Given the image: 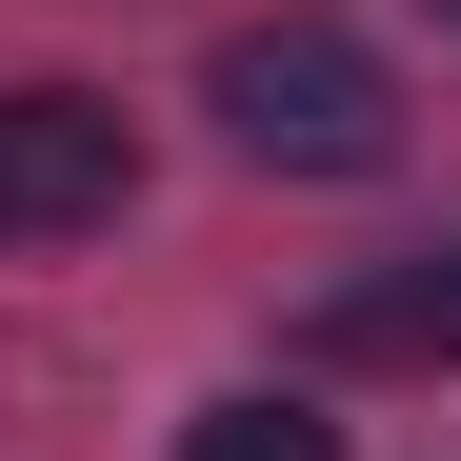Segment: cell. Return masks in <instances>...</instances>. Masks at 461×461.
Segmentation results:
<instances>
[{
  "instance_id": "cell-1",
  "label": "cell",
  "mask_w": 461,
  "mask_h": 461,
  "mask_svg": "<svg viewBox=\"0 0 461 461\" xmlns=\"http://www.w3.org/2000/svg\"><path fill=\"white\" fill-rule=\"evenodd\" d=\"M201 101H221V161H261V181H381L402 161V81L341 21H241L201 60Z\"/></svg>"
},
{
  "instance_id": "cell-2",
  "label": "cell",
  "mask_w": 461,
  "mask_h": 461,
  "mask_svg": "<svg viewBox=\"0 0 461 461\" xmlns=\"http://www.w3.org/2000/svg\"><path fill=\"white\" fill-rule=\"evenodd\" d=\"M121 101H81V81H21L0 101V221L21 241H81V221H121Z\"/></svg>"
},
{
  "instance_id": "cell-3",
  "label": "cell",
  "mask_w": 461,
  "mask_h": 461,
  "mask_svg": "<svg viewBox=\"0 0 461 461\" xmlns=\"http://www.w3.org/2000/svg\"><path fill=\"white\" fill-rule=\"evenodd\" d=\"M321 361H461V241L341 281V301H321Z\"/></svg>"
},
{
  "instance_id": "cell-4",
  "label": "cell",
  "mask_w": 461,
  "mask_h": 461,
  "mask_svg": "<svg viewBox=\"0 0 461 461\" xmlns=\"http://www.w3.org/2000/svg\"><path fill=\"white\" fill-rule=\"evenodd\" d=\"M181 461H341V421H321V402H281V381H241V402H201V421H181Z\"/></svg>"
},
{
  "instance_id": "cell-5",
  "label": "cell",
  "mask_w": 461,
  "mask_h": 461,
  "mask_svg": "<svg viewBox=\"0 0 461 461\" xmlns=\"http://www.w3.org/2000/svg\"><path fill=\"white\" fill-rule=\"evenodd\" d=\"M441 21H461V0H441Z\"/></svg>"
}]
</instances>
